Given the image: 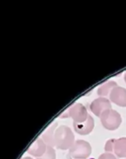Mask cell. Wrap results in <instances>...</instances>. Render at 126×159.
<instances>
[{
	"label": "cell",
	"mask_w": 126,
	"mask_h": 159,
	"mask_svg": "<svg viewBox=\"0 0 126 159\" xmlns=\"http://www.w3.org/2000/svg\"><path fill=\"white\" fill-rule=\"evenodd\" d=\"M74 128L75 132L80 135H88L94 128V120L90 115H89L88 119L82 123L74 122Z\"/></svg>",
	"instance_id": "cell-7"
},
{
	"label": "cell",
	"mask_w": 126,
	"mask_h": 159,
	"mask_svg": "<svg viewBox=\"0 0 126 159\" xmlns=\"http://www.w3.org/2000/svg\"><path fill=\"white\" fill-rule=\"evenodd\" d=\"M60 117L61 118L71 117L74 119V122L82 123L88 119L89 114H88V111H87L86 107L80 103H77V104H75L74 106H72L70 109H68L64 113L60 115Z\"/></svg>",
	"instance_id": "cell-4"
},
{
	"label": "cell",
	"mask_w": 126,
	"mask_h": 159,
	"mask_svg": "<svg viewBox=\"0 0 126 159\" xmlns=\"http://www.w3.org/2000/svg\"><path fill=\"white\" fill-rule=\"evenodd\" d=\"M57 126V124L55 123L53 124L48 129L45 130V132L42 134L41 139L45 142V144L49 147H54L55 146V132H56V127Z\"/></svg>",
	"instance_id": "cell-10"
},
{
	"label": "cell",
	"mask_w": 126,
	"mask_h": 159,
	"mask_svg": "<svg viewBox=\"0 0 126 159\" xmlns=\"http://www.w3.org/2000/svg\"><path fill=\"white\" fill-rule=\"evenodd\" d=\"M114 142H115V139H109L106 141L105 146H104V150L106 152H111L114 151Z\"/></svg>",
	"instance_id": "cell-13"
},
{
	"label": "cell",
	"mask_w": 126,
	"mask_h": 159,
	"mask_svg": "<svg viewBox=\"0 0 126 159\" xmlns=\"http://www.w3.org/2000/svg\"><path fill=\"white\" fill-rule=\"evenodd\" d=\"M118 85L115 82L113 81H108L106 83H104L103 85H101L99 88H98V91H97V94L102 97V98H104L108 95H110V93L112 92V90L114 88H116Z\"/></svg>",
	"instance_id": "cell-11"
},
{
	"label": "cell",
	"mask_w": 126,
	"mask_h": 159,
	"mask_svg": "<svg viewBox=\"0 0 126 159\" xmlns=\"http://www.w3.org/2000/svg\"><path fill=\"white\" fill-rule=\"evenodd\" d=\"M38 159H56V151L54 149V147H49L47 146L46 152H44V154L41 157H39Z\"/></svg>",
	"instance_id": "cell-12"
},
{
	"label": "cell",
	"mask_w": 126,
	"mask_h": 159,
	"mask_svg": "<svg viewBox=\"0 0 126 159\" xmlns=\"http://www.w3.org/2000/svg\"><path fill=\"white\" fill-rule=\"evenodd\" d=\"M103 126L107 130H116L121 123L119 113L112 109L105 111L100 117Z\"/></svg>",
	"instance_id": "cell-2"
},
{
	"label": "cell",
	"mask_w": 126,
	"mask_h": 159,
	"mask_svg": "<svg viewBox=\"0 0 126 159\" xmlns=\"http://www.w3.org/2000/svg\"><path fill=\"white\" fill-rule=\"evenodd\" d=\"M91 153L90 144L83 139H78L75 142L69 151V154L75 159H86Z\"/></svg>",
	"instance_id": "cell-3"
},
{
	"label": "cell",
	"mask_w": 126,
	"mask_h": 159,
	"mask_svg": "<svg viewBox=\"0 0 126 159\" xmlns=\"http://www.w3.org/2000/svg\"><path fill=\"white\" fill-rule=\"evenodd\" d=\"M99 159H117V158L111 152H104L99 156Z\"/></svg>",
	"instance_id": "cell-14"
},
{
	"label": "cell",
	"mask_w": 126,
	"mask_h": 159,
	"mask_svg": "<svg viewBox=\"0 0 126 159\" xmlns=\"http://www.w3.org/2000/svg\"><path fill=\"white\" fill-rule=\"evenodd\" d=\"M75 136L67 125H60L55 132V146L60 150H70L75 144Z\"/></svg>",
	"instance_id": "cell-1"
},
{
	"label": "cell",
	"mask_w": 126,
	"mask_h": 159,
	"mask_svg": "<svg viewBox=\"0 0 126 159\" xmlns=\"http://www.w3.org/2000/svg\"><path fill=\"white\" fill-rule=\"evenodd\" d=\"M46 149H47V145L45 144L43 139L41 138H38L35 140V142L28 148L27 152L29 154L39 158L44 154V152H46Z\"/></svg>",
	"instance_id": "cell-8"
},
{
	"label": "cell",
	"mask_w": 126,
	"mask_h": 159,
	"mask_svg": "<svg viewBox=\"0 0 126 159\" xmlns=\"http://www.w3.org/2000/svg\"><path fill=\"white\" fill-rule=\"evenodd\" d=\"M23 159H33V158H31V157H25V158H23Z\"/></svg>",
	"instance_id": "cell-15"
},
{
	"label": "cell",
	"mask_w": 126,
	"mask_h": 159,
	"mask_svg": "<svg viewBox=\"0 0 126 159\" xmlns=\"http://www.w3.org/2000/svg\"><path fill=\"white\" fill-rule=\"evenodd\" d=\"M124 81H125V83H126V73H125V75H124Z\"/></svg>",
	"instance_id": "cell-16"
},
{
	"label": "cell",
	"mask_w": 126,
	"mask_h": 159,
	"mask_svg": "<svg viewBox=\"0 0 126 159\" xmlns=\"http://www.w3.org/2000/svg\"><path fill=\"white\" fill-rule=\"evenodd\" d=\"M111 109V103L110 100L100 97L99 98L94 99L90 104V111L98 117H101L103 112H104L107 110Z\"/></svg>",
	"instance_id": "cell-5"
},
{
	"label": "cell",
	"mask_w": 126,
	"mask_h": 159,
	"mask_svg": "<svg viewBox=\"0 0 126 159\" xmlns=\"http://www.w3.org/2000/svg\"><path fill=\"white\" fill-rule=\"evenodd\" d=\"M109 99L119 107H126V89L117 86L110 93Z\"/></svg>",
	"instance_id": "cell-6"
},
{
	"label": "cell",
	"mask_w": 126,
	"mask_h": 159,
	"mask_svg": "<svg viewBox=\"0 0 126 159\" xmlns=\"http://www.w3.org/2000/svg\"><path fill=\"white\" fill-rule=\"evenodd\" d=\"M117 157L126 158V138H120L115 139L114 151Z\"/></svg>",
	"instance_id": "cell-9"
}]
</instances>
